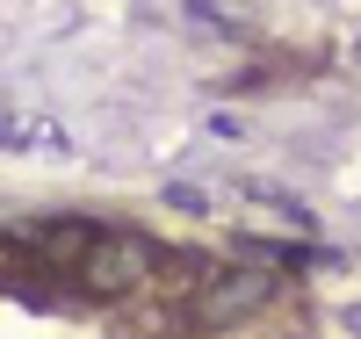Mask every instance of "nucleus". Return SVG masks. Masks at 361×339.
<instances>
[{
    "label": "nucleus",
    "instance_id": "obj_1",
    "mask_svg": "<svg viewBox=\"0 0 361 339\" xmlns=\"http://www.w3.org/2000/svg\"><path fill=\"white\" fill-rule=\"evenodd\" d=\"M152 267H159V253H152L145 238H94V245H87V260H80V282L94 289V296H123V289H137Z\"/></svg>",
    "mask_w": 361,
    "mask_h": 339
},
{
    "label": "nucleus",
    "instance_id": "obj_2",
    "mask_svg": "<svg viewBox=\"0 0 361 339\" xmlns=\"http://www.w3.org/2000/svg\"><path fill=\"white\" fill-rule=\"evenodd\" d=\"M253 303H267V282L260 274H217L202 296H195V311H188V325H202V332H217V325H231V318H246Z\"/></svg>",
    "mask_w": 361,
    "mask_h": 339
}]
</instances>
